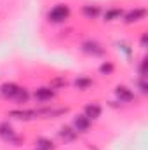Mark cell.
<instances>
[{
	"label": "cell",
	"instance_id": "cell-1",
	"mask_svg": "<svg viewBox=\"0 0 148 150\" xmlns=\"http://www.w3.org/2000/svg\"><path fill=\"white\" fill-rule=\"evenodd\" d=\"M68 16H70V7L59 4V5H56L54 9H51V12H49V21H52V23H61V21H65Z\"/></svg>",
	"mask_w": 148,
	"mask_h": 150
},
{
	"label": "cell",
	"instance_id": "cell-2",
	"mask_svg": "<svg viewBox=\"0 0 148 150\" xmlns=\"http://www.w3.org/2000/svg\"><path fill=\"white\" fill-rule=\"evenodd\" d=\"M0 136H2L5 142L12 143V145H19V143H21V138L16 134V131H14L9 124H0Z\"/></svg>",
	"mask_w": 148,
	"mask_h": 150
},
{
	"label": "cell",
	"instance_id": "cell-3",
	"mask_svg": "<svg viewBox=\"0 0 148 150\" xmlns=\"http://www.w3.org/2000/svg\"><path fill=\"white\" fill-rule=\"evenodd\" d=\"M82 49H84L87 54H92V56H101V54L105 52V49H103L98 42H94V40L84 42V44H82Z\"/></svg>",
	"mask_w": 148,
	"mask_h": 150
},
{
	"label": "cell",
	"instance_id": "cell-4",
	"mask_svg": "<svg viewBox=\"0 0 148 150\" xmlns=\"http://www.w3.org/2000/svg\"><path fill=\"white\" fill-rule=\"evenodd\" d=\"M91 126V120L85 117V115H77L73 120V129L77 133H85Z\"/></svg>",
	"mask_w": 148,
	"mask_h": 150
},
{
	"label": "cell",
	"instance_id": "cell-5",
	"mask_svg": "<svg viewBox=\"0 0 148 150\" xmlns=\"http://www.w3.org/2000/svg\"><path fill=\"white\" fill-rule=\"evenodd\" d=\"M115 94H117V98H118L120 101H124V103H129V101L134 100L132 91H131L129 87H125V86H118V87L115 89Z\"/></svg>",
	"mask_w": 148,
	"mask_h": 150
},
{
	"label": "cell",
	"instance_id": "cell-6",
	"mask_svg": "<svg viewBox=\"0 0 148 150\" xmlns=\"http://www.w3.org/2000/svg\"><path fill=\"white\" fill-rule=\"evenodd\" d=\"M9 115L19 120H32V119H37V110H12L9 112Z\"/></svg>",
	"mask_w": 148,
	"mask_h": 150
},
{
	"label": "cell",
	"instance_id": "cell-7",
	"mask_svg": "<svg viewBox=\"0 0 148 150\" xmlns=\"http://www.w3.org/2000/svg\"><path fill=\"white\" fill-rule=\"evenodd\" d=\"M145 16H147V11H145V9H132V11H129V12L125 14L124 21L131 25V23H136V21L143 19Z\"/></svg>",
	"mask_w": 148,
	"mask_h": 150
},
{
	"label": "cell",
	"instance_id": "cell-8",
	"mask_svg": "<svg viewBox=\"0 0 148 150\" xmlns=\"http://www.w3.org/2000/svg\"><path fill=\"white\" fill-rule=\"evenodd\" d=\"M18 91H19V86H16V84H12V82H7V84H4V86L0 87L2 96L11 98V100H14V96L18 94Z\"/></svg>",
	"mask_w": 148,
	"mask_h": 150
},
{
	"label": "cell",
	"instance_id": "cell-9",
	"mask_svg": "<svg viewBox=\"0 0 148 150\" xmlns=\"http://www.w3.org/2000/svg\"><path fill=\"white\" fill-rule=\"evenodd\" d=\"M35 98L38 101H49V100L54 98V89H51V87H38L35 91Z\"/></svg>",
	"mask_w": 148,
	"mask_h": 150
},
{
	"label": "cell",
	"instance_id": "cell-10",
	"mask_svg": "<svg viewBox=\"0 0 148 150\" xmlns=\"http://www.w3.org/2000/svg\"><path fill=\"white\" fill-rule=\"evenodd\" d=\"M89 120H94V119H98L99 115H101V107L98 105V103H91V105H87L85 107V113H84Z\"/></svg>",
	"mask_w": 148,
	"mask_h": 150
},
{
	"label": "cell",
	"instance_id": "cell-11",
	"mask_svg": "<svg viewBox=\"0 0 148 150\" xmlns=\"http://www.w3.org/2000/svg\"><path fill=\"white\" fill-rule=\"evenodd\" d=\"M59 138H61L63 142H73L75 138H77V131H75L73 127L65 126V127H61V131H59Z\"/></svg>",
	"mask_w": 148,
	"mask_h": 150
},
{
	"label": "cell",
	"instance_id": "cell-12",
	"mask_svg": "<svg viewBox=\"0 0 148 150\" xmlns=\"http://www.w3.org/2000/svg\"><path fill=\"white\" fill-rule=\"evenodd\" d=\"M82 12H84V16L85 18H89V19H94V18H98L99 16V7L98 5H84V9H82Z\"/></svg>",
	"mask_w": 148,
	"mask_h": 150
},
{
	"label": "cell",
	"instance_id": "cell-13",
	"mask_svg": "<svg viewBox=\"0 0 148 150\" xmlns=\"http://www.w3.org/2000/svg\"><path fill=\"white\" fill-rule=\"evenodd\" d=\"M124 16L122 9H108L105 12V21H115V19H120Z\"/></svg>",
	"mask_w": 148,
	"mask_h": 150
},
{
	"label": "cell",
	"instance_id": "cell-14",
	"mask_svg": "<svg viewBox=\"0 0 148 150\" xmlns=\"http://www.w3.org/2000/svg\"><path fill=\"white\" fill-rule=\"evenodd\" d=\"M91 84H92V80H91L89 77H78V79H75V87H77V89L85 91V89L91 87Z\"/></svg>",
	"mask_w": 148,
	"mask_h": 150
},
{
	"label": "cell",
	"instance_id": "cell-15",
	"mask_svg": "<svg viewBox=\"0 0 148 150\" xmlns=\"http://www.w3.org/2000/svg\"><path fill=\"white\" fill-rule=\"evenodd\" d=\"M54 149V143L47 138H38L37 140V150H52Z\"/></svg>",
	"mask_w": 148,
	"mask_h": 150
},
{
	"label": "cell",
	"instance_id": "cell-16",
	"mask_svg": "<svg viewBox=\"0 0 148 150\" xmlns=\"http://www.w3.org/2000/svg\"><path fill=\"white\" fill-rule=\"evenodd\" d=\"M28 98H30V94H28V91H26L25 87H19L18 94L14 96V100H16L18 103H26V101H28Z\"/></svg>",
	"mask_w": 148,
	"mask_h": 150
},
{
	"label": "cell",
	"instance_id": "cell-17",
	"mask_svg": "<svg viewBox=\"0 0 148 150\" xmlns=\"http://www.w3.org/2000/svg\"><path fill=\"white\" fill-rule=\"evenodd\" d=\"M99 72H101V75H110L113 72V65L111 63H103L99 67Z\"/></svg>",
	"mask_w": 148,
	"mask_h": 150
},
{
	"label": "cell",
	"instance_id": "cell-18",
	"mask_svg": "<svg viewBox=\"0 0 148 150\" xmlns=\"http://www.w3.org/2000/svg\"><path fill=\"white\" fill-rule=\"evenodd\" d=\"M61 86H66V80H65V79H54L52 84H51V89H58V87H61Z\"/></svg>",
	"mask_w": 148,
	"mask_h": 150
},
{
	"label": "cell",
	"instance_id": "cell-19",
	"mask_svg": "<svg viewBox=\"0 0 148 150\" xmlns=\"http://www.w3.org/2000/svg\"><path fill=\"white\" fill-rule=\"evenodd\" d=\"M140 89H141V93H145L147 94L148 93V86H147V77H140Z\"/></svg>",
	"mask_w": 148,
	"mask_h": 150
},
{
	"label": "cell",
	"instance_id": "cell-20",
	"mask_svg": "<svg viewBox=\"0 0 148 150\" xmlns=\"http://www.w3.org/2000/svg\"><path fill=\"white\" fill-rule=\"evenodd\" d=\"M147 59H141V65H140V77H147Z\"/></svg>",
	"mask_w": 148,
	"mask_h": 150
},
{
	"label": "cell",
	"instance_id": "cell-21",
	"mask_svg": "<svg viewBox=\"0 0 148 150\" xmlns=\"http://www.w3.org/2000/svg\"><path fill=\"white\" fill-rule=\"evenodd\" d=\"M147 42H148V37H147V33H145V35L141 37V47H143V49L147 47Z\"/></svg>",
	"mask_w": 148,
	"mask_h": 150
}]
</instances>
